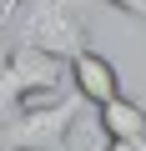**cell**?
Returning a JSON list of instances; mask_svg holds the SVG:
<instances>
[{
	"instance_id": "obj_1",
	"label": "cell",
	"mask_w": 146,
	"mask_h": 151,
	"mask_svg": "<svg viewBox=\"0 0 146 151\" xmlns=\"http://www.w3.org/2000/svg\"><path fill=\"white\" fill-rule=\"evenodd\" d=\"M5 25L15 35V45L25 50H45L70 60L76 50L91 45V20L76 10V0H20L5 5Z\"/></svg>"
},
{
	"instance_id": "obj_2",
	"label": "cell",
	"mask_w": 146,
	"mask_h": 151,
	"mask_svg": "<svg viewBox=\"0 0 146 151\" xmlns=\"http://www.w3.org/2000/svg\"><path fill=\"white\" fill-rule=\"evenodd\" d=\"M86 101L70 91L45 106H25L0 126V151H70V131H76Z\"/></svg>"
},
{
	"instance_id": "obj_3",
	"label": "cell",
	"mask_w": 146,
	"mask_h": 151,
	"mask_svg": "<svg viewBox=\"0 0 146 151\" xmlns=\"http://www.w3.org/2000/svg\"><path fill=\"white\" fill-rule=\"evenodd\" d=\"M65 81H70V91H76L86 106H106V101L121 96V70L111 65V55H101L91 45L65 60Z\"/></svg>"
},
{
	"instance_id": "obj_4",
	"label": "cell",
	"mask_w": 146,
	"mask_h": 151,
	"mask_svg": "<svg viewBox=\"0 0 146 151\" xmlns=\"http://www.w3.org/2000/svg\"><path fill=\"white\" fill-rule=\"evenodd\" d=\"M96 126L106 141H146V106L131 96H116V101L96 106Z\"/></svg>"
},
{
	"instance_id": "obj_5",
	"label": "cell",
	"mask_w": 146,
	"mask_h": 151,
	"mask_svg": "<svg viewBox=\"0 0 146 151\" xmlns=\"http://www.w3.org/2000/svg\"><path fill=\"white\" fill-rule=\"evenodd\" d=\"M0 40H5V10H0ZM25 106V91H20V81H15V65H10V55L0 50V126H5L15 111Z\"/></svg>"
},
{
	"instance_id": "obj_6",
	"label": "cell",
	"mask_w": 146,
	"mask_h": 151,
	"mask_svg": "<svg viewBox=\"0 0 146 151\" xmlns=\"http://www.w3.org/2000/svg\"><path fill=\"white\" fill-rule=\"evenodd\" d=\"M111 10H121V15H136L141 25H146V0H106Z\"/></svg>"
},
{
	"instance_id": "obj_7",
	"label": "cell",
	"mask_w": 146,
	"mask_h": 151,
	"mask_svg": "<svg viewBox=\"0 0 146 151\" xmlns=\"http://www.w3.org/2000/svg\"><path fill=\"white\" fill-rule=\"evenodd\" d=\"M101 151H146V141H106Z\"/></svg>"
},
{
	"instance_id": "obj_8",
	"label": "cell",
	"mask_w": 146,
	"mask_h": 151,
	"mask_svg": "<svg viewBox=\"0 0 146 151\" xmlns=\"http://www.w3.org/2000/svg\"><path fill=\"white\" fill-rule=\"evenodd\" d=\"M5 5H20V0H5Z\"/></svg>"
}]
</instances>
